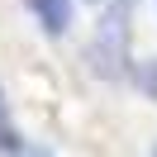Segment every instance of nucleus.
I'll use <instances>...</instances> for the list:
<instances>
[{
    "label": "nucleus",
    "instance_id": "obj_1",
    "mask_svg": "<svg viewBox=\"0 0 157 157\" xmlns=\"http://www.w3.org/2000/svg\"><path fill=\"white\" fill-rule=\"evenodd\" d=\"M90 67L95 76L105 81H119L128 76V0H114L95 24V38H90Z\"/></svg>",
    "mask_w": 157,
    "mask_h": 157
},
{
    "label": "nucleus",
    "instance_id": "obj_2",
    "mask_svg": "<svg viewBox=\"0 0 157 157\" xmlns=\"http://www.w3.org/2000/svg\"><path fill=\"white\" fill-rule=\"evenodd\" d=\"M29 10H33V19H38V29L48 38H62L71 29V19H76V5L71 0H29Z\"/></svg>",
    "mask_w": 157,
    "mask_h": 157
},
{
    "label": "nucleus",
    "instance_id": "obj_3",
    "mask_svg": "<svg viewBox=\"0 0 157 157\" xmlns=\"http://www.w3.org/2000/svg\"><path fill=\"white\" fill-rule=\"evenodd\" d=\"M14 147H24V133L14 128L10 105H5V86H0V152H14Z\"/></svg>",
    "mask_w": 157,
    "mask_h": 157
},
{
    "label": "nucleus",
    "instance_id": "obj_4",
    "mask_svg": "<svg viewBox=\"0 0 157 157\" xmlns=\"http://www.w3.org/2000/svg\"><path fill=\"white\" fill-rule=\"evenodd\" d=\"M128 76H133V86L143 90L147 100H157V57H143V62H133V71H128Z\"/></svg>",
    "mask_w": 157,
    "mask_h": 157
},
{
    "label": "nucleus",
    "instance_id": "obj_5",
    "mask_svg": "<svg viewBox=\"0 0 157 157\" xmlns=\"http://www.w3.org/2000/svg\"><path fill=\"white\" fill-rule=\"evenodd\" d=\"M0 157H57L52 147H38V143H24V147H14V152H0Z\"/></svg>",
    "mask_w": 157,
    "mask_h": 157
},
{
    "label": "nucleus",
    "instance_id": "obj_6",
    "mask_svg": "<svg viewBox=\"0 0 157 157\" xmlns=\"http://www.w3.org/2000/svg\"><path fill=\"white\" fill-rule=\"evenodd\" d=\"M86 5H105V0H86Z\"/></svg>",
    "mask_w": 157,
    "mask_h": 157
},
{
    "label": "nucleus",
    "instance_id": "obj_7",
    "mask_svg": "<svg viewBox=\"0 0 157 157\" xmlns=\"http://www.w3.org/2000/svg\"><path fill=\"white\" fill-rule=\"evenodd\" d=\"M152 157H157V147H152Z\"/></svg>",
    "mask_w": 157,
    "mask_h": 157
}]
</instances>
